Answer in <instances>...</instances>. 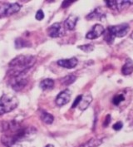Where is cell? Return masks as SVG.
<instances>
[{
    "instance_id": "1",
    "label": "cell",
    "mask_w": 133,
    "mask_h": 147,
    "mask_svg": "<svg viewBox=\"0 0 133 147\" xmlns=\"http://www.w3.org/2000/svg\"><path fill=\"white\" fill-rule=\"evenodd\" d=\"M36 57L32 55H19L9 62L8 74L11 78L27 74V72L36 63Z\"/></svg>"
},
{
    "instance_id": "2",
    "label": "cell",
    "mask_w": 133,
    "mask_h": 147,
    "mask_svg": "<svg viewBox=\"0 0 133 147\" xmlns=\"http://www.w3.org/2000/svg\"><path fill=\"white\" fill-rule=\"evenodd\" d=\"M18 106V100L15 96L3 94L0 98V116L14 111Z\"/></svg>"
},
{
    "instance_id": "3",
    "label": "cell",
    "mask_w": 133,
    "mask_h": 147,
    "mask_svg": "<svg viewBox=\"0 0 133 147\" xmlns=\"http://www.w3.org/2000/svg\"><path fill=\"white\" fill-rule=\"evenodd\" d=\"M130 29V26L127 23H122L118 25L110 26L107 28V30L115 37V38H122L126 36Z\"/></svg>"
},
{
    "instance_id": "4",
    "label": "cell",
    "mask_w": 133,
    "mask_h": 147,
    "mask_svg": "<svg viewBox=\"0 0 133 147\" xmlns=\"http://www.w3.org/2000/svg\"><path fill=\"white\" fill-rule=\"evenodd\" d=\"M106 4L111 9L122 11L133 4V0H107Z\"/></svg>"
},
{
    "instance_id": "5",
    "label": "cell",
    "mask_w": 133,
    "mask_h": 147,
    "mask_svg": "<svg viewBox=\"0 0 133 147\" xmlns=\"http://www.w3.org/2000/svg\"><path fill=\"white\" fill-rule=\"evenodd\" d=\"M11 78L12 79L10 81V84H11L12 88L16 92H19L23 90L24 87L28 85V78H26V74H22V75Z\"/></svg>"
},
{
    "instance_id": "6",
    "label": "cell",
    "mask_w": 133,
    "mask_h": 147,
    "mask_svg": "<svg viewBox=\"0 0 133 147\" xmlns=\"http://www.w3.org/2000/svg\"><path fill=\"white\" fill-rule=\"evenodd\" d=\"M21 9V5L18 3H8L0 7V18L1 17H8L18 13Z\"/></svg>"
},
{
    "instance_id": "7",
    "label": "cell",
    "mask_w": 133,
    "mask_h": 147,
    "mask_svg": "<svg viewBox=\"0 0 133 147\" xmlns=\"http://www.w3.org/2000/svg\"><path fill=\"white\" fill-rule=\"evenodd\" d=\"M47 32L48 36L53 38L62 37L65 34L64 27H63L62 23H55L52 24L50 27H48Z\"/></svg>"
},
{
    "instance_id": "8",
    "label": "cell",
    "mask_w": 133,
    "mask_h": 147,
    "mask_svg": "<svg viewBox=\"0 0 133 147\" xmlns=\"http://www.w3.org/2000/svg\"><path fill=\"white\" fill-rule=\"evenodd\" d=\"M105 32V28L102 24H95L91 31H89L86 35V38L87 39H96L99 37H101L102 34Z\"/></svg>"
},
{
    "instance_id": "9",
    "label": "cell",
    "mask_w": 133,
    "mask_h": 147,
    "mask_svg": "<svg viewBox=\"0 0 133 147\" xmlns=\"http://www.w3.org/2000/svg\"><path fill=\"white\" fill-rule=\"evenodd\" d=\"M71 99V92L70 90L68 89H66L63 91L62 92H60L57 96L56 97V100L55 102L57 104V107H63L64 105L68 104Z\"/></svg>"
},
{
    "instance_id": "10",
    "label": "cell",
    "mask_w": 133,
    "mask_h": 147,
    "mask_svg": "<svg viewBox=\"0 0 133 147\" xmlns=\"http://www.w3.org/2000/svg\"><path fill=\"white\" fill-rule=\"evenodd\" d=\"M57 63L58 66H60L62 67L67 68V69H72V68H74L78 65V61L76 57H72V58H68V59L58 60Z\"/></svg>"
},
{
    "instance_id": "11",
    "label": "cell",
    "mask_w": 133,
    "mask_h": 147,
    "mask_svg": "<svg viewBox=\"0 0 133 147\" xmlns=\"http://www.w3.org/2000/svg\"><path fill=\"white\" fill-rule=\"evenodd\" d=\"M78 18L76 15H70L64 22V26L68 30H73L76 28Z\"/></svg>"
},
{
    "instance_id": "12",
    "label": "cell",
    "mask_w": 133,
    "mask_h": 147,
    "mask_svg": "<svg viewBox=\"0 0 133 147\" xmlns=\"http://www.w3.org/2000/svg\"><path fill=\"white\" fill-rule=\"evenodd\" d=\"M92 95L90 93H86L85 95H82V101L79 104V108L81 109L82 111L86 110L89 107V105L92 102Z\"/></svg>"
},
{
    "instance_id": "13",
    "label": "cell",
    "mask_w": 133,
    "mask_h": 147,
    "mask_svg": "<svg viewBox=\"0 0 133 147\" xmlns=\"http://www.w3.org/2000/svg\"><path fill=\"white\" fill-rule=\"evenodd\" d=\"M122 72L125 76L130 75L133 72V61L131 58H126L125 64L122 68Z\"/></svg>"
},
{
    "instance_id": "14",
    "label": "cell",
    "mask_w": 133,
    "mask_h": 147,
    "mask_svg": "<svg viewBox=\"0 0 133 147\" xmlns=\"http://www.w3.org/2000/svg\"><path fill=\"white\" fill-rule=\"evenodd\" d=\"M103 140L102 139H98V138H92L86 142L82 144L79 147H98L100 145H102Z\"/></svg>"
},
{
    "instance_id": "15",
    "label": "cell",
    "mask_w": 133,
    "mask_h": 147,
    "mask_svg": "<svg viewBox=\"0 0 133 147\" xmlns=\"http://www.w3.org/2000/svg\"><path fill=\"white\" fill-rule=\"evenodd\" d=\"M39 86L41 87V89H43L44 91L52 89L54 86V81L53 79H50V78L44 79L40 82Z\"/></svg>"
},
{
    "instance_id": "16",
    "label": "cell",
    "mask_w": 133,
    "mask_h": 147,
    "mask_svg": "<svg viewBox=\"0 0 133 147\" xmlns=\"http://www.w3.org/2000/svg\"><path fill=\"white\" fill-rule=\"evenodd\" d=\"M104 15L105 14L102 13L101 8H96L91 13H89L86 16V19H89V20H91V19H101Z\"/></svg>"
},
{
    "instance_id": "17",
    "label": "cell",
    "mask_w": 133,
    "mask_h": 147,
    "mask_svg": "<svg viewBox=\"0 0 133 147\" xmlns=\"http://www.w3.org/2000/svg\"><path fill=\"white\" fill-rule=\"evenodd\" d=\"M40 117H41V120L47 125L52 124L54 121V117L53 115H51L50 113H48L47 111H43L41 112V115H40Z\"/></svg>"
},
{
    "instance_id": "18",
    "label": "cell",
    "mask_w": 133,
    "mask_h": 147,
    "mask_svg": "<svg viewBox=\"0 0 133 147\" xmlns=\"http://www.w3.org/2000/svg\"><path fill=\"white\" fill-rule=\"evenodd\" d=\"M76 80H77V77L75 75H73V74H71V75H68V76L62 78L61 82H62L63 85L69 86L71 84H72Z\"/></svg>"
},
{
    "instance_id": "19",
    "label": "cell",
    "mask_w": 133,
    "mask_h": 147,
    "mask_svg": "<svg viewBox=\"0 0 133 147\" xmlns=\"http://www.w3.org/2000/svg\"><path fill=\"white\" fill-rule=\"evenodd\" d=\"M31 46V43L24 39L18 38L15 40V47L16 48L19 49V48H24V47H28Z\"/></svg>"
},
{
    "instance_id": "20",
    "label": "cell",
    "mask_w": 133,
    "mask_h": 147,
    "mask_svg": "<svg viewBox=\"0 0 133 147\" xmlns=\"http://www.w3.org/2000/svg\"><path fill=\"white\" fill-rule=\"evenodd\" d=\"M125 100V96L123 94H118V95H116L113 99H112V103L115 105V106H118L122 101H123Z\"/></svg>"
},
{
    "instance_id": "21",
    "label": "cell",
    "mask_w": 133,
    "mask_h": 147,
    "mask_svg": "<svg viewBox=\"0 0 133 147\" xmlns=\"http://www.w3.org/2000/svg\"><path fill=\"white\" fill-rule=\"evenodd\" d=\"M104 39H105V41H106L107 43L111 44V43L113 42L114 39H115V37H114V36L107 29V31H105V32H104Z\"/></svg>"
},
{
    "instance_id": "22",
    "label": "cell",
    "mask_w": 133,
    "mask_h": 147,
    "mask_svg": "<svg viewBox=\"0 0 133 147\" xmlns=\"http://www.w3.org/2000/svg\"><path fill=\"white\" fill-rule=\"evenodd\" d=\"M79 49L82 50L85 53H90L92 51H93L94 46L92 44H85V45H82V46L78 47Z\"/></svg>"
},
{
    "instance_id": "23",
    "label": "cell",
    "mask_w": 133,
    "mask_h": 147,
    "mask_svg": "<svg viewBox=\"0 0 133 147\" xmlns=\"http://www.w3.org/2000/svg\"><path fill=\"white\" fill-rule=\"evenodd\" d=\"M36 19L38 20V21H41L44 18V13L43 12L42 9H39L37 13H36V16H35Z\"/></svg>"
},
{
    "instance_id": "24",
    "label": "cell",
    "mask_w": 133,
    "mask_h": 147,
    "mask_svg": "<svg viewBox=\"0 0 133 147\" xmlns=\"http://www.w3.org/2000/svg\"><path fill=\"white\" fill-rule=\"evenodd\" d=\"M82 95H79L75 99V101H74V102H73L72 106V108H75V107H77L79 104H80L81 101H82Z\"/></svg>"
},
{
    "instance_id": "25",
    "label": "cell",
    "mask_w": 133,
    "mask_h": 147,
    "mask_svg": "<svg viewBox=\"0 0 133 147\" xmlns=\"http://www.w3.org/2000/svg\"><path fill=\"white\" fill-rule=\"evenodd\" d=\"M113 129L115 130V131H120L122 127H123V124H122V121H117V123H115V124L113 125Z\"/></svg>"
},
{
    "instance_id": "26",
    "label": "cell",
    "mask_w": 133,
    "mask_h": 147,
    "mask_svg": "<svg viewBox=\"0 0 133 147\" xmlns=\"http://www.w3.org/2000/svg\"><path fill=\"white\" fill-rule=\"evenodd\" d=\"M72 3H74V1H69V0H67V1H63V3H62V8H68L69 5H71Z\"/></svg>"
},
{
    "instance_id": "27",
    "label": "cell",
    "mask_w": 133,
    "mask_h": 147,
    "mask_svg": "<svg viewBox=\"0 0 133 147\" xmlns=\"http://www.w3.org/2000/svg\"><path fill=\"white\" fill-rule=\"evenodd\" d=\"M111 115H107V116H106V119H105L104 123H103V126H104V127H107V126L109 125V123L111 122Z\"/></svg>"
},
{
    "instance_id": "28",
    "label": "cell",
    "mask_w": 133,
    "mask_h": 147,
    "mask_svg": "<svg viewBox=\"0 0 133 147\" xmlns=\"http://www.w3.org/2000/svg\"><path fill=\"white\" fill-rule=\"evenodd\" d=\"M45 147H54V146H53V145H51V144H48V145H47Z\"/></svg>"
},
{
    "instance_id": "29",
    "label": "cell",
    "mask_w": 133,
    "mask_h": 147,
    "mask_svg": "<svg viewBox=\"0 0 133 147\" xmlns=\"http://www.w3.org/2000/svg\"><path fill=\"white\" fill-rule=\"evenodd\" d=\"M131 38H132L133 39V32H132V33L131 34Z\"/></svg>"
}]
</instances>
